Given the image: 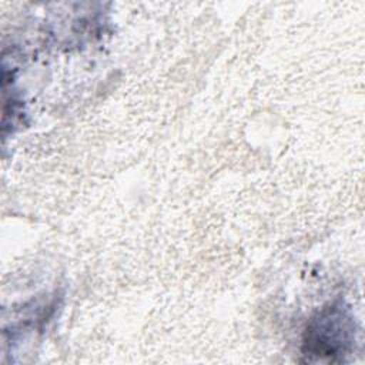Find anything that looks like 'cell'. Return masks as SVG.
<instances>
[{"instance_id":"1","label":"cell","mask_w":365,"mask_h":365,"mask_svg":"<svg viewBox=\"0 0 365 365\" xmlns=\"http://www.w3.org/2000/svg\"><path fill=\"white\" fill-rule=\"evenodd\" d=\"M355 342V322L349 308L332 302L311 318L302 338V355L307 362L344 361Z\"/></svg>"}]
</instances>
